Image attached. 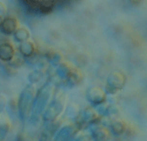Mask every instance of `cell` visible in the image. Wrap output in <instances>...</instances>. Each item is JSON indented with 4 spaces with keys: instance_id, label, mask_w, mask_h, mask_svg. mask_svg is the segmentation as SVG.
<instances>
[{
    "instance_id": "1",
    "label": "cell",
    "mask_w": 147,
    "mask_h": 141,
    "mask_svg": "<svg viewBox=\"0 0 147 141\" xmlns=\"http://www.w3.org/2000/svg\"><path fill=\"white\" fill-rule=\"evenodd\" d=\"M30 12L40 13V14H49L52 12L53 8L55 6L56 1H23Z\"/></svg>"
},
{
    "instance_id": "2",
    "label": "cell",
    "mask_w": 147,
    "mask_h": 141,
    "mask_svg": "<svg viewBox=\"0 0 147 141\" xmlns=\"http://www.w3.org/2000/svg\"><path fill=\"white\" fill-rule=\"evenodd\" d=\"M126 81V79L124 74L121 73H112L107 80V87L106 91L109 94H115L119 90H120L123 87Z\"/></svg>"
},
{
    "instance_id": "3",
    "label": "cell",
    "mask_w": 147,
    "mask_h": 141,
    "mask_svg": "<svg viewBox=\"0 0 147 141\" xmlns=\"http://www.w3.org/2000/svg\"><path fill=\"white\" fill-rule=\"evenodd\" d=\"M34 89L32 87H26L25 90L22 93V96L19 100L18 107L20 110V113L22 114V116H25L28 113L30 105V101L32 100L33 98V92Z\"/></svg>"
},
{
    "instance_id": "4",
    "label": "cell",
    "mask_w": 147,
    "mask_h": 141,
    "mask_svg": "<svg viewBox=\"0 0 147 141\" xmlns=\"http://www.w3.org/2000/svg\"><path fill=\"white\" fill-rule=\"evenodd\" d=\"M86 96L93 104H101L105 101L106 93L99 87H92L86 93Z\"/></svg>"
},
{
    "instance_id": "5",
    "label": "cell",
    "mask_w": 147,
    "mask_h": 141,
    "mask_svg": "<svg viewBox=\"0 0 147 141\" xmlns=\"http://www.w3.org/2000/svg\"><path fill=\"white\" fill-rule=\"evenodd\" d=\"M1 31L5 35L14 34L16 30L18 29V22L17 20L12 16H7L3 19V22L1 25Z\"/></svg>"
},
{
    "instance_id": "6",
    "label": "cell",
    "mask_w": 147,
    "mask_h": 141,
    "mask_svg": "<svg viewBox=\"0 0 147 141\" xmlns=\"http://www.w3.org/2000/svg\"><path fill=\"white\" fill-rule=\"evenodd\" d=\"M14 55V48L10 43H2L0 45V60L9 63Z\"/></svg>"
},
{
    "instance_id": "7",
    "label": "cell",
    "mask_w": 147,
    "mask_h": 141,
    "mask_svg": "<svg viewBox=\"0 0 147 141\" xmlns=\"http://www.w3.org/2000/svg\"><path fill=\"white\" fill-rule=\"evenodd\" d=\"M19 50H20V54L24 56V57H30L32 55L35 54V46L31 41H25L22 42L20 47H19Z\"/></svg>"
},
{
    "instance_id": "8",
    "label": "cell",
    "mask_w": 147,
    "mask_h": 141,
    "mask_svg": "<svg viewBox=\"0 0 147 141\" xmlns=\"http://www.w3.org/2000/svg\"><path fill=\"white\" fill-rule=\"evenodd\" d=\"M93 138L94 141H106L109 138V131L105 127H100L93 132Z\"/></svg>"
},
{
    "instance_id": "9",
    "label": "cell",
    "mask_w": 147,
    "mask_h": 141,
    "mask_svg": "<svg viewBox=\"0 0 147 141\" xmlns=\"http://www.w3.org/2000/svg\"><path fill=\"white\" fill-rule=\"evenodd\" d=\"M30 38V31L24 28H18L16 30V31L14 32V39L18 41V42H25L27 41Z\"/></svg>"
},
{
    "instance_id": "10",
    "label": "cell",
    "mask_w": 147,
    "mask_h": 141,
    "mask_svg": "<svg viewBox=\"0 0 147 141\" xmlns=\"http://www.w3.org/2000/svg\"><path fill=\"white\" fill-rule=\"evenodd\" d=\"M111 130L112 132L117 135V136H119V135H122L126 129H127V126L125 124V122L122 121H113L111 124Z\"/></svg>"
},
{
    "instance_id": "11",
    "label": "cell",
    "mask_w": 147,
    "mask_h": 141,
    "mask_svg": "<svg viewBox=\"0 0 147 141\" xmlns=\"http://www.w3.org/2000/svg\"><path fill=\"white\" fill-rule=\"evenodd\" d=\"M68 78V81L70 82L71 85H77L80 83L81 80H82V75L80 73V72L79 70H77L76 69H73L71 70V72L69 74V76L67 77Z\"/></svg>"
},
{
    "instance_id": "12",
    "label": "cell",
    "mask_w": 147,
    "mask_h": 141,
    "mask_svg": "<svg viewBox=\"0 0 147 141\" xmlns=\"http://www.w3.org/2000/svg\"><path fill=\"white\" fill-rule=\"evenodd\" d=\"M23 64V58H22V56L20 54H16L13 57V59L9 62V64L10 66L13 67V68H17V67H20L21 65H22Z\"/></svg>"
},
{
    "instance_id": "13",
    "label": "cell",
    "mask_w": 147,
    "mask_h": 141,
    "mask_svg": "<svg viewBox=\"0 0 147 141\" xmlns=\"http://www.w3.org/2000/svg\"><path fill=\"white\" fill-rule=\"evenodd\" d=\"M42 77V74L39 70H34L33 73H31L30 75H29V80L31 81L32 79L34 78V80L32 81V83H35V82H38Z\"/></svg>"
},
{
    "instance_id": "14",
    "label": "cell",
    "mask_w": 147,
    "mask_h": 141,
    "mask_svg": "<svg viewBox=\"0 0 147 141\" xmlns=\"http://www.w3.org/2000/svg\"><path fill=\"white\" fill-rule=\"evenodd\" d=\"M6 105V99L5 96H0V110H3Z\"/></svg>"
},
{
    "instance_id": "15",
    "label": "cell",
    "mask_w": 147,
    "mask_h": 141,
    "mask_svg": "<svg viewBox=\"0 0 147 141\" xmlns=\"http://www.w3.org/2000/svg\"><path fill=\"white\" fill-rule=\"evenodd\" d=\"M5 14H6V7L5 6V5L0 3V17H2Z\"/></svg>"
},
{
    "instance_id": "16",
    "label": "cell",
    "mask_w": 147,
    "mask_h": 141,
    "mask_svg": "<svg viewBox=\"0 0 147 141\" xmlns=\"http://www.w3.org/2000/svg\"><path fill=\"white\" fill-rule=\"evenodd\" d=\"M2 22H3V17H0V28H1Z\"/></svg>"
}]
</instances>
